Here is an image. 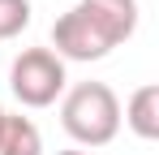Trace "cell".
Returning a JSON list of instances; mask_svg holds the SVG:
<instances>
[{
    "label": "cell",
    "instance_id": "3957f363",
    "mask_svg": "<svg viewBox=\"0 0 159 155\" xmlns=\"http://www.w3.org/2000/svg\"><path fill=\"white\" fill-rule=\"evenodd\" d=\"M52 48H56L60 60H103L107 52H112V43L82 17L78 9H69L52 26Z\"/></svg>",
    "mask_w": 159,
    "mask_h": 155
},
{
    "label": "cell",
    "instance_id": "7a4b0ae2",
    "mask_svg": "<svg viewBox=\"0 0 159 155\" xmlns=\"http://www.w3.org/2000/svg\"><path fill=\"white\" fill-rule=\"evenodd\" d=\"M65 82H69L65 78V60L52 48H26L13 60V69H9V86H13V95L26 103V108L56 103L60 91H65Z\"/></svg>",
    "mask_w": 159,
    "mask_h": 155
},
{
    "label": "cell",
    "instance_id": "277c9868",
    "mask_svg": "<svg viewBox=\"0 0 159 155\" xmlns=\"http://www.w3.org/2000/svg\"><path fill=\"white\" fill-rule=\"evenodd\" d=\"M73 9L103 35L112 48H120L138 30V0H78Z\"/></svg>",
    "mask_w": 159,
    "mask_h": 155
},
{
    "label": "cell",
    "instance_id": "5b68a950",
    "mask_svg": "<svg viewBox=\"0 0 159 155\" xmlns=\"http://www.w3.org/2000/svg\"><path fill=\"white\" fill-rule=\"evenodd\" d=\"M125 125L142 138V142H155L159 138V86L155 82H146V86H138L125 103Z\"/></svg>",
    "mask_w": 159,
    "mask_h": 155
},
{
    "label": "cell",
    "instance_id": "ba28073f",
    "mask_svg": "<svg viewBox=\"0 0 159 155\" xmlns=\"http://www.w3.org/2000/svg\"><path fill=\"white\" fill-rule=\"evenodd\" d=\"M56 155H90V151H56Z\"/></svg>",
    "mask_w": 159,
    "mask_h": 155
},
{
    "label": "cell",
    "instance_id": "9c48e42d",
    "mask_svg": "<svg viewBox=\"0 0 159 155\" xmlns=\"http://www.w3.org/2000/svg\"><path fill=\"white\" fill-rule=\"evenodd\" d=\"M0 116H4V108H0Z\"/></svg>",
    "mask_w": 159,
    "mask_h": 155
},
{
    "label": "cell",
    "instance_id": "6da1fadb",
    "mask_svg": "<svg viewBox=\"0 0 159 155\" xmlns=\"http://www.w3.org/2000/svg\"><path fill=\"white\" fill-rule=\"evenodd\" d=\"M60 125L82 147H107L120 134V99L107 82H78L60 103Z\"/></svg>",
    "mask_w": 159,
    "mask_h": 155
},
{
    "label": "cell",
    "instance_id": "8992f818",
    "mask_svg": "<svg viewBox=\"0 0 159 155\" xmlns=\"http://www.w3.org/2000/svg\"><path fill=\"white\" fill-rule=\"evenodd\" d=\"M0 155H43V134L30 116H0Z\"/></svg>",
    "mask_w": 159,
    "mask_h": 155
},
{
    "label": "cell",
    "instance_id": "52a82bcc",
    "mask_svg": "<svg viewBox=\"0 0 159 155\" xmlns=\"http://www.w3.org/2000/svg\"><path fill=\"white\" fill-rule=\"evenodd\" d=\"M30 26V0H0V39H13Z\"/></svg>",
    "mask_w": 159,
    "mask_h": 155
}]
</instances>
